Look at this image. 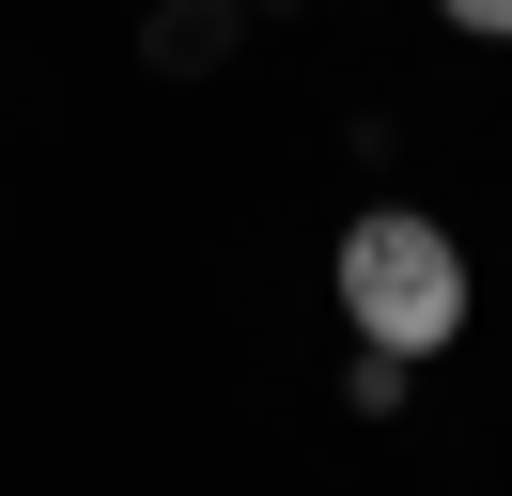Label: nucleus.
<instances>
[{
  "instance_id": "nucleus-2",
  "label": "nucleus",
  "mask_w": 512,
  "mask_h": 496,
  "mask_svg": "<svg viewBox=\"0 0 512 496\" xmlns=\"http://www.w3.org/2000/svg\"><path fill=\"white\" fill-rule=\"evenodd\" d=\"M450 31H481V47H512V0H435Z\"/></svg>"
},
{
  "instance_id": "nucleus-1",
  "label": "nucleus",
  "mask_w": 512,
  "mask_h": 496,
  "mask_svg": "<svg viewBox=\"0 0 512 496\" xmlns=\"http://www.w3.org/2000/svg\"><path fill=\"white\" fill-rule=\"evenodd\" d=\"M342 326H357V357H404V372L466 326V248H450V217H419V202L342 217Z\"/></svg>"
}]
</instances>
